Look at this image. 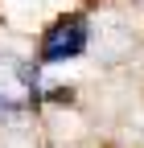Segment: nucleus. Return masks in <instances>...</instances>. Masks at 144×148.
Listing matches in <instances>:
<instances>
[{
    "label": "nucleus",
    "instance_id": "obj_1",
    "mask_svg": "<svg viewBox=\"0 0 144 148\" xmlns=\"http://www.w3.org/2000/svg\"><path fill=\"white\" fill-rule=\"evenodd\" d=\"M91 45V21L82 12H62L58 21H49V29L41 33V45H37V66H62V62H74L86 53Z\"/></svg>",
    "mask_w": 144,
    "mask_h": 148
}]
</instances>
